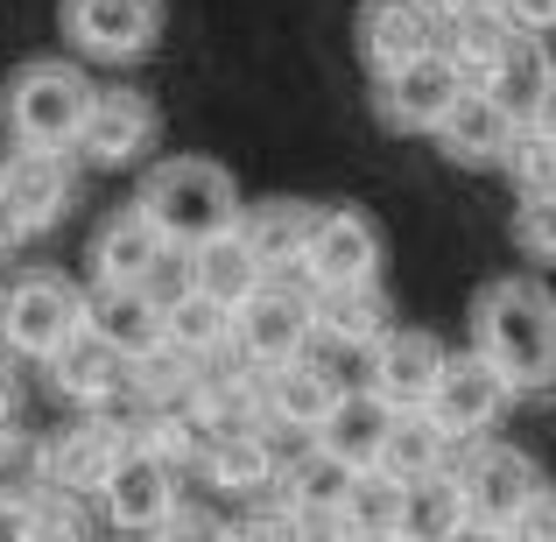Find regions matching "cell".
<instances>
[{"mask_svg": "<svg viewBox=\"0 0 556 542\" xmlns=\"http://www.w3.org/2000/svg\"><path fill=\"white\" fill-rule=\"evenodd\" d=\"M472 345L515 388H549L556 380V297L543 282H521V275L486 282L472 303Z\"/></svg>", "mask_w": 556, "mask_h": 542, "instance_id": "obj_1", "label": "cell"}, {"mask_svg": "<svg viewBox=\"0 0 556 542\" xmlns=\"http://www.w3.org/2000/svg\"><path fill=\"white\" fill-rule=\"evenodd\" d=\"M141 204L155 212V226L177 247H204V240L240 226V190H232V177L218 163H204V155H169V163H155L149 184H141Z\"/></svg>", "mask_w": 556, "mask_h": 542, "instance_id": "obj_2", "label": "cell"}, {"mask_svg": "<svg viewBox=\"0 0 556 542\" xmlns=\"http://www.w3.org/2000/svg\"><path fill=\"white\" fill-rule=\"evenodd\" d=\"M92 99L99 85L85 78L78 64H64V56H36V64L14 71L8 85V135L14 141H42V149H78L85 121H92Z\"/></svg>", "mask_w": 556, "mask_h": 542, "instance_id": "obj_3", "label": "cell"}, {"mask_svg": "<svg viewBox=\"0 0 556 542\" xmlns=\"http://www.w3.org/2000/svg\"><path fill=\"white\" fill-rule=\"evenodd\" d=\"M92 325V297H85L71 275H50V268H28L8 282L0 297V345L22 360H50L71 331Z\"/></svg>", "mask_w": 556, "mask_h": 542, "instance_id": "obj_4", "label": "cell"}, {"mask_svg": "<svg viewBox=\"0 0 556 542\" xmlns=\"http://www.w3.org/2000/svg\"><path fill=\"white\" fill-rule=\"evenodd\" d=\"M465 85H472V64L437 42V50L408 56V64H394V71H374V106L394 135H437L444 113L465 99Z\"/></svg>", "mask_w": 556, "mask_h": 542, "instance_id": "obj_5", "label": "cell"}, {"mask_svg": "<svg viewBox=\"0 0 556 542\" xmlns=\"http://www.w3.org/2000/svg\"><path fill=\"white\" fill-rule=\"evenodd\" d=\"M458 487H465V515H472L479 535H515V521L543 493V472H535L529 451L472 437V444H458Z\"/></svg>", "mask_w": 556, "mask_h": 542, "instance_id": "obj_6", "label": "cell"}, {"mask_svg": "<svg viewBox=\"0 0 556 542\" xmlns=\"http://www.w3.org/2000/svg\"><path fill=\"white\" fill-rule=\"evenodd\" d=\"M311 339H317V282L311 275H268L240 303L232 353H247L254 366H275V360H296Z\"/></svg>", "mask_w": 556, "mask_h": 542, "instance_id": "obj_7", "label": "cell"}, {"mask_svg": "<svg viewBox=\"0 0 556 542\" xmlns=\"http://www.w3.org/2000/svg\"><path fill=\"white\" fill-rule=\"evenodd\" d=\"M515 380L501 374V366H493L486 353H451V366H444V380H437V394L422 408H430L437 423H444L451 437H458V444H472V437H486L493 423L507 416V402H515Z\"/></svg>", "mask_w": 556, "mask_h": 542, "instance_id": "obj_8", "label": "cell"}, {"mask_svg": "<svg viewBox=\"0 0 556 542\" xmlns=\"http://www.w3.org/2000/svg\"><path fill=\"white\" fill-rule=\"evenodd\" d=\"M64 36L99 64H135L163 36V0H64Z\"/></svg>", "mask_w": 556, "mask_h": 542, "instance_id": "obj_9", "label": "cell"}, {"mask_svg": "<svg viewBox=\"0 0 556 542\" xmlns=\"http://www.w3.org/2000/svg\"><path fill=\"white\" fill-rule=\"evenodd\" d=\"M303 275L317 289H353V282H380V226L353 204L317 212L311 247H303Z\"/></svg>", "mask_w": 556, "mask_h": 542, "instance_id": "obj_10", "label": "cell"}, {"mask_svg": "<svg viewBox=\"0 0 556 542\" xmlns=\"http://www.w3.org/2000/svg\"><path fill=\"white\" fill-rule=\"evenodd\" d=\"M177 472H184V465L169 458V451H155V444H127L99 501H106V515L121 521V529H163L169 507L184 501Z\"/></svg>", "mask_w": 556, "mask_h": 542, "instance_id": "obj_11", "label": "cell"}, {"mask_svg": "<svg viewBox=\"0 0 556 542\" xmlns=\"http://www.w3.org/2000/svg\"><path fill=\"white\" fill-rule=\"evenodd\" d=\"M0 190L14 198L28 232L56 226L71 212V190H78V169H71V149H42V141H14L0 155Z\"/></svg>", "mask_w": 556, "mask_h": 542, "instance_id": "obj_12", "label": "cell"}, {"mask_svg": "<svg viewBox=\"0 0 556 542\" xmlns=\"http://www.w3.org/2000/svg\"><path fill=\"white\" fill-rule=\"evenodd\" d=\"M155 135H163L155 99H141V92H99L92 99V121H85V135H78V155L92 169H127V163H141V155L155 149Z\"/></svg>", "mask_w": 556, "mask_h": 542, "instance_id": "obj_13", "label": "cell"}, {"mask_svg": "<svg viewBox=\"0 0 556 542\" xmlns=\"http://www.w3.org/2000/svg\"><path fill=\"white\" fill-rule=\"evenodd\" d=\"M394 423H402V402L394 394H380V388H339V402L325 408V423H317V444L325 451H339L345 465H380L388 458V437H394Z\"/></svg>", "mask_w": 556, "mask_h": 542, "instance_id": "obj_14", "label": "cell"}, {"mask_svg": "<svg viewBox=\"0 0 556 542\" xmlns=\"http://www.w3.org/2000/svg\"><path fill=\"white\" fill-rule=\"evenodd\" d=\"M521 121L501 106V99L486 92V85H465V99L444 113V127H437V149H444V163H465V169H486V163H507V149H515Z\"/></svg>", "mask_w": 556, "mask_h": 542, "instance_id": "obj_15", "label": "cell"}, {"mask_svg": "<svg viewBox=\"0 0 556 542\" xmlns=\"http://www.w3.org/2000/svg\"><path fill=\"white\" fill-rule=\"evenodd\" d=\"M177 254V240H169L163 226H155V212L149 204H127V212H113L106 226H99V240H92V275L99 282H149L163 261Z\"/></svg>", "mask_w": 556, "mask_h": 542, "instance_id": "obj_16", "label": "cell"}, {"mask_svg": "<svg viewBox=\"0 0 556 542\" xmlns=\"http://www.w3.org/2000/svg\"><path fill=\"white\" fill-rule=\"evenodd\" d=\"M444 42V8L437 0H367L359 14V50H367L374 71H394L408 56L437 50Z\"/></svg>", "mask_w": 556, "mask_h": 542, "instance_id": "obj_17", "label": "cell"}, {"mask_svg": "<svg viewBox=\"0 0 556 542\" xmlns=\"http://www.w3.org/2000/svg\"><path fill=\"white\" fill-rule=\"evenodd\" d=\"M479 85H486V92L501 99L515 121H535V113H543V99H549V85H556V56H549V42L535 36V28H515V36L501 42V56L479 71Z\"/></svg>", "mask_w": 556, "mask_h": 542, "instance_id": "obj_18", "label": "cell"}, {"mask_svg": "<svg viewBox=\"0 0 556 542\" xmlns=\"http://www.w3.org/2000/svg\"><path fill=\"white\" fill-rule=\"evenodd\" d=\"M92 331L113 339L127 360H141L169 339V303L149 282H99L92 289Z\"/></svg>", "mask_w": 556, "mask_h": 542, "instance_id": "obj_19", "label": "cell"}, {"mask_svg": "<svg viewBox=\"0 0 556 542\" xmlns=\"http://www.w3.org/2000/svg\"><path fill=\"white\" fill-rule=\"evenodd\" d=\"M282 444H275V423H254V430H226L204 444V479H212L218 493H232V501H247V493L261 487H282Z\"/></svg>", "mask_w": 556, "mask_h": 542, "instance_id": "obj_20", "label": "cell"}, {"mask_svg": "<svg viewBox=\"0 0 556 542\" xmlns=\"http://www.w3.org/2000/svg\"><path fill=\"white\" fill-rule=\"evenodd\" d=\"M444 366H451V345L437 339V331H416V325H394L388 339H380V380L374 388L380 394H394L402 408H422L437 394V380H444Z\"/></svg>", "mask_w": 556, "mask_h": 542, "instance_id": "obj_21", "label": "cell"}, {"mask_svg": "<svg viewBox=\"0 0 556 542\" xmlns=\"http://www.w3.org/2000/svg\"><path fill=\"white\" fill-rule=\"evenodd\" d=\"M42 366H50V388L64 394V402H78V408H85V402H99L106 388H121V380L135 374V360H127L113 339H99L92 325L71 331V339L56 345V353L42 360Z\"/></svg>", "mask_w": 556, "mask_h": 542, "instance_id": "obj_22", "label": "cell"}, {"mask_svg": "<svg viewBox=\"0 0 556 542\" xmlns=\"http://www.w3.org/2000/svg\"><path fill=\"white\" fill-rule=\"evenodd\" d=\"M458 529H472L458 465H437V472H422V479H402V542H451Z\"/></svg>", "mask_w": 556, "mask_h": 542, "instance_id": "obj_23", "label": "cell"}, {"mask_svg": "<svg viewBox=\"0 0 556 542\" xmlns=\"http://www.w3.org/2000/svg\"><path fill=\"white\" fill-rule=\"evenodd\" d=\"M261 394H268V423H275V430H317L325 408L339 402V388H331V380L317 374L303 353L261 366Z\"/></svg>", "mask_w": 556, "mask_h": 542, "instance_id": "obj_24", "label": "cell"}, {"mask_svg": "<svg viewBox=\"0 0 556 542\" xmlns=\"http://www.w3.org/2000/svg\"><path fill=\"white\" fill-rule=\"evenodd\" d=\"M190 282L212 289V297H226L232 311H240V303L254 297L261 282H268V261H261V254H254V240L232 226V232H218V240L190 247Z\"/></svg>", "mask_w": 556, "mask_h": 542, "instance_id": "obj_25", "label": "cell"}, {"mask_svg": "<svg viewBox=\"0 0 556 542\" xmlns=\"http://www.w3.org/2000/svg\"><path fill=\"white\" fill-rule=\"evenodd\" d=\"M311 226H317V204H261V212H240V232L268 261V275H303Z\"/></svg>", "mask_w": 556, "mask_h": 542, "instance_id": "obj_26", "label": "cell"}, {"mask_svg": "<svg viewBox=\"0 0 556 542\" xmlns=\"http://www.w3.org/2000/svg\"><path fill=\"white\" fill-rule=\"evenodd\" d=\"M232 331H240V311H232L226 297H212V289L190 282L184 297H169V345H184V353L198 360H218L232 345Z\"/></svg>", "mask_w": 556, "mask_h": 542, "instance_id": "obj_27", "label": "cell"}, {"mask_svg": "<svg viewBox=\"0 0 556 542\" xmlns=\"http://www.w3.org/2000/svg\"><path fill=\"white\" fill-rule=\"evenodd\" d=\"M50 451H56V487H71V493H85V501H99L127 444H121V437H113V430H99L92 416H85V430L56 437Z\"/></svg>", "mask_w": 556, "mask_h": 542, "instance_id": "obj_28", "label": "cell"}, {"mask_svg": "<svg viewBox=\"0 0 556 542\" xmlns=\"http://www.w3.org/2000/svg\"><path fill=\"white\" fill-rule=\"evenodd\" d=\"M451 451H458V437H451L430 408H402V423H394L388 458L380 465H388L394 479H422V472H437V465H451Z\"/></svg>", "mask_w": 556, "mask_h": 542, "instance_id": "obj_29", "label": "cell"}, {"mask_svg": "<svg viewBox=\"0 0 556 542\" xmlns=\"http://www.w3.org/2000/svg\"><path fill=\"white\" fill-rule=\"evenodd\" d=\"M50 487H56V451L36 444V437L0 430V515H22V507Z\"/></svg>", "mask_w": 556, "mask_h": 542, "instance_id": "obj_30", "label": "cell"}, {"mask_svg": "<svg viewBox=\"0 0 556 542\" xmlns=\"http://www.w3.org/2000/svg\"><path fill=\"white\" fill-rule=\"evenodd\" d=\"M303 360L331 380V388H374L380 380V339H353V331L317 325V339L303 345Z\"/></svg>", "mask_w": 556, "mask_h": 542, "instance_id": "obj_31", "label": "cell"}, {"mask_svg": "<svg viewBox=\"0 0 556 542\" xmlns=\"http://www.w3.org/2000/svg\"><path fill=\"white\" fill-rule=\"evenodd\" d=\"M317 325H331V331H353V339H388V331H394L388 289H380V282L317 289Z\"/></svg>", "mask_w": 556, "mask_h": 542, "instance_id": "obj_32", "label": "cell"}, {"mask_svg": "<svg viewBox=\"0 0 556 542\" xmlns=\"http://www.w3.org/2000/svg\"><path fill=\"white\" fill-rule=\"evenodd\" d=\"M515 36V14L507 8H451L444 14V50H458L472 64V78L501 56V42Z\"/></svg>", "mask_w": 556, "mask_h": 542, "instance_id": "obj_33", "label": "cell"}, {"mask_svg": "<svg viewBox=\"0 0 556 542\" xmlns=\"http://www.w3.org/2000/svg\"><path fill=\"white\" fill-rule=\"evenodd\" d=\"M345 529L353 535H402V479H394L388 465H367V472L353 479Z\"/></svg>", "mask_w": 556, "mask_h": 542, "instance_id": "obj_34", "label": "cell"}, {"mask_svg": "<svg viewBox=\"0 0 556 542\" xmlns=\"http://www.w3.org/2000/svg\"><path fill=\"white\" fill-rule=\"evenodd\" d=\"M501 169H507L521 190H549V184H556V127L521 121V135H515V149H507Z\"/></svg>", "mask_w": 556, "mask_h": 542, "instance_id": "obj_35", "label": "cell"}, {"mask_svg": "<svg viewBox=\"0 0 556 542\" xmlns=\"http://www.w3.org/2000/svg\"><path fill=\"white\" fill-rule=\"evenodd\" d=\"M515 240L529 247L535 261H556V184H549V190H521V212H515Z\"/></svg>", "mask_w": 556, "mask_h": 542, "instance_id": "obj_36", "label": "cell"}, {"mask_svg": "<svg viewBox=\"0 0 556 542\" xmlns=\"http://www.w3.org/2000/svg\"><path fill=\"white\" fill-rule=\"evenodd\" d=\"M515 535H529V542H556V487H543L529 501V515L515 521Z\"/></svg>", "mask_w": 556, "mask_h": 542, "instance_id": "obj_37", "label": "cell"}, {"mask_svg": "<svg viewBox=\"0 0 556 542\" xmlns=\"http://www.w3.org/2000/svg\"><path fill=\"white\" fill-rule=\"evenodd\" d=\"M501 8L515 14V28H535V36L556 28V0H501Z\"/></svg>", "mask_w": 556, "mask_h": 542, "instance_id": "obj_38", "label": "cell"}, {"mask_svg": "<svg viewBox=\"0 0 556 542\" xmlns=\"http://www.w3.org/2000/svg\"><path fill=\"white\" fill-rule=\"evenodd\" d=\"M212 529H218V515H204V507H190V501H177L169 521H163V535H212Z\"/></svg>", "mask_w": 556, "mask_h": 542, "instance_id": "obj_39", "label": "cell"}, {"mask_svg": "<svg viewBox=\"0 0 556 542\" xmlns=\"http://www.w3.org/2000/svg\"><path fill=\"white\" fill-rule=\"evenodd\" d=\"M22 240H28V226H22V212H14V198L0 190V261H8V254H14Z\"/></svg>", "mask_w": 556, "mask_h": 542, "instance_id": "obj_40", "label": "cell"}, {"mask_svg": "<svg viewBox=\"0 0 556 542\" xmlns=\"http://www.w3.org/2000/svg\"><path fill=\"white\" fill-rule=\"evenodd\" d=\"M8 416H14V374H8V360H0V430H8Z\"/></svg>", "mask_w": 556, "mask_h": 542, "instance_id": "obj_41", "label": "cell"}, {"mask_svg": "<svg viewBox=\"0 0 556 542\" xmlns=\"http://www.w3.org/2000/svg\"><path fill=\"white\" fill-rule=\"evenodd\" d=\"M543 127H556V85H549V99H543V113H535Z\"/></svg>", "mask_w": 556, "mask_h": 542, "instance_id": "obj_42", "label": "cell"}, {"mask_svg": "<svg viewBox=\"0 0 556 542\" xmlns=\"http://www.w3.org/2000/svg\"><path fill=\"white\" fill-rule=\"evenodd\" d=\"M451 8H501V0H451ZM451 8H444V14H451Z\"/></svg>", "mask_w": 556, "mask_h": 542, "instance_id": "obj_43", "label": "cell"}]
</instances>
